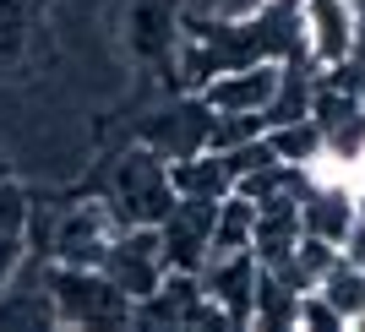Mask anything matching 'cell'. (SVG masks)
I'll list each match as a JSON object with an SVG mask.
<instances>
[{"mask_svg": "<svg viewBox=\"0 0 365 332\" xmlns=\"http://www.w3.org/2000/svg\"><path fill=\"white\" fill-rule=\"evenodd\" d=\"M44 284H49V300H55V316H61L66 327L137 321V300H131L125 289H115V278H109L104 267H66V261H55Z\"/></svg>", "mask_w": 365, "mask_h": 332, "instance_id": "1", "label": "cell"}, {"mask_svg": "<svg viewBox=\"0 0 365 332\" xmlns=\"http://www.w3.org/2000/svg\"><path fill=\"white\" fill-rule=\"evenodd\" d=\"M115 202L131 224H164L180 202V191L169 180V158H158L148 142L137 152H125L120 169H115Z\"/></svg>", "mask_w": 365, "mask_h": 332, "instance_id": "2", "label": "cell"}, {"mask_svg": "<svg viewBox=\"0 0 365 332\" xmlns=\"http://www.w3.org/2000/svg\"><path fill=\"white\" fill-rule=\"evenodd\" d=\"M125 218L120 202H76L71 212L61 218V229H55V261H66V267H104L109 245L125 234Z\"/></svg>", "mask_w": 365, "mask_h": 332, "instance_id": "3", "label": "cell"}, {"mask_svg": "<svg viewBox=\"0 0 365 332\" xmlns=\"http://www.w3.org/2000/svg\"><path fill=\"white\" fill-rule=\"evenodd\" d=\"M300 44L327 71L360 55V6L354 0H300Z\"/></svg>", "mask_w": 365, "mask_h": 332, "instance_id": "4", "label": "cell"}, {"mask_svg": "<svg viewBox=\"0 0 365 332\" xmlns=\"http://www.w3.org/2000/svg\"><path fill=\"white\" fill-rule=\"evenodd\" d=\"M278 82H284V61H251V66L218 71L202 88V98L213 104V115H267Z\"/></svg>", "mask_w": 365, "mask_h": 332, "instance_id": "5", "label": "cell"}, {"mask_svg": "<svg viewBox=\"0 0 365 332\" xmlns=\"http://www.w3.org/2000/svg\"><path fill=\"white\" fill-rule=\"evenodd\" d=\"M213 125H218L213 104L197 93V98H185V104L164 109V115H153L148 131H142V142H148L158 158H191V152L213 147Z\"/></svg>", "mask_w": 365, "mask_h": 332, "instance_id": "6", "label": "cell"}, {"mask_svg": "<svg viewBox=\"0 0 365 332\" xmlns=\"http://www.w3.org/2000/svg\"><path fill=\"white\" fill-rule=\"evenodd\" d=\"M213 224H218V202H197V197H180L175 212L164 224V256L169 267H185V272H202L207 267V251H213Z\"/></svg>", "mask_w": 365, "mask_h": 332, "instance_id": "7", "label": "cell"}, {"mask_svg": "<svg viewBox=\"0 0 365 332\" xmlns=\"http://www.w3.org/2000/svg\"><path fill=\"white\" fill-rule=\"evenodd\" d=\"M257 251H240V256H213L202 267V289L213 294L218 305L229 311L235 327H251V300H257Z\"/></svg>", "mask_w": 365, "mask_h": 332, "instance_id": "8", "label": "cell"}, {"mask_svg": "<svg viewBox=\"0 0 365 332\" xmlns=\"http://www.w3.org/2000/svg\"><path fill=\"white\" fill-rule=\"evenodd\" d=\"M169 180L180 197H197V202H224L235 197V169L218 147H202L191 158H169Z\"/></svg>", "mask_w": 365, "mask_h": 332, "instance_id": "9", "label": "cell"}, {"mask_svg": "<svg viewBox=\"0 0 365 332\" xmlns=\"http://www.w3.org/2000/svg\"><path fill=\"white\" fill-rule=\"evenodd\" d=\"M257 202L251 197H224L218 202V224H213V251H207V261L213 256H240V251H251L257 245Z\"/></svg>", "mask_w": 365, "mask_h": 332, "instance_id": "10", "label": "cell"}, {"mask_svg": "<svg viewBox=\"0 0 365 332\" xmlns=\"http://www.w3.org/2000/svg\"><path fill=\"white\" fill-rule=\"evenodd\" d=\"M267 142L278 147V158L284 164H311L322 147H327V131H322L317 115H305V120H289V125H267Z\"/></svg>", "mask_w": 365, "mask_h": 332, "instance_id": "11", "label": "cell"}, {"mask_svg": "<svg viewBox=\"0 0 365 332\" xmlns=\"http://www.w3.org/2000/svg\"><path fill=\"white\" fill-rule=\"evenodd\" d=\"M317 289H322V294H327V300L338 305V311H344V321H354V316L365 311V267H354L349 256L338 261V267L327 272V278H322Z\"/></svg>", "mask_w": 365, "mask_h": 332, "instance_id": "12", "label": "cell"}, {"mask_svg": "<svg viewBox=\"0 0 365 332\" xmlns=\"http://www.w3.org/2000/svg\"><path fill=\"white\" fill-rule=\"evenodd\" d=\"M169 44H180V28H175L169 6H164V0L137 6V49H142V55H164Z\"/></svg>", "mask_w": 365, "mask_h": 332, "instance_id": "13", "label": "cell"}, {"mask_svg": "<svg viewBox=\"0 0 365 332\" xmlns=\"http://www.w3.org/2000/svg\"><path fill=\"white\" fill-rule=\"evenodd\" d=\"M294 327H311V332H344L349 321H344V311H338L322 289H305L300 294V316H294Z\"/></svg>", "mask_w": 365, "mask_h": 332, "instance_id": "14", "label": "cell"}, {"mask_svg": "<svg viewBox=\"0 0 365 332\" xmlns=\"http://www.w3.org/2000/svg\"><path fill=\"white\" fill-rule=\"evenodd\" d=\"M28 224H33V202H28V191L6 175V180H0V234H28Z\"/></svg>", "mask_w": 365, "mask_h": 332, "instance_id": "15", "label": "cell"}, {"mask_svg": "<svg viewBox=\"0 0 365 332\" xmlns=\"http://www.w3.org/2000/svg\"><path fill=\"white\" fill-rule=\"evenodd\" d=\"M257 136H267V120H262V115H218L213 147L229 152V147H240V142H257Z\"/></svg>", "mask_w": 365, "mask_h": 332, "instance_id": "16", "label": "cell"}, {"mask_svg": "<svg viewBox=\"0 0 365 332\" xmlns=\"http://www.w3.org/2000/svg\"><path fill=\"white\" fill-rule=\"evenodd\" d=\"M22 28H28V6L22 0H0V55L22 49Z\"/></svg>", "mask_w": 365, "mask_h": 332, "instance_id": "17", "label": "cell"}, {"mask_svg": "<svg viewBox=\"0 0 365 332\" xmlns=\"http://www.w3.org/2000/svg\"><path fill=\"white\" fill-rule=\"evenodd\" d=\"M22 256H28V234H0V294L16 284Z\"/></svg>", "mask_w": 365, "mask_h": 332, "instance_id": "18", "label": "cell"}, {"mask_svg": "<svg viewBox=\"0 0 365 332\" xmlns=\"http://www.w3.org/2000/svg\"><path fill=\"white\" fill-rule=\"evenodd\" d=\"M262 11H300V0H257Z\"/></svg>", "mask_w": 365, "mask_h": 332, "instance_id": "19", "label": "cell"}, {"mask_svg": "<svg viewBox=\"0 0 365 332\" xmlns=\"http://www.w3.org/2000/svg\"><path fill=\"white\" fill-rule=\"evenodd\" d=\"M354 202H360V218H365V180H354Z\"/></svg>", "mask_w": 365, "mask_h": 332, "instance_id": "20", "label": "cell"}, {"mask_svg": "<svg viewBox=\"0 0 365 332\" xmlns=\"http://www.w3.org/2000/svg\"><path fill=\"white\" fill-rule=\"evenodd\" d=\"M349 327H354V332H365V311H360V316H354V321H349Z\"/></svg>", "mask_w": 365, "mask_h": 332, "instance_id": "21", "label": "cell"}, {"mask_svg": "<svg viewBox=\"0 0 365 332\" xmlns=\"http://www.w3.org/2000/svg\"><path fill=\"white\" fill-rule=\"evenodd\" d=\"M6 175H11V169H6V158H0V180H6Z\"/></svg>", "mask_w": 365, "mask_h": 332, "instance_id": "22", "label": "cell"}, {"mask_svg": "<svg viewBox=\"0 0 365 332\" xmlns=\"http://www.w3.org/2000/svg\"><path fill=\"white\" fill-rule=\"evenodd\" d=\"M360 104H365V82H360Z\"/></svg>", "mask_w": 365, "mask_h": 332, "instance_id": "23", "label": "cell"}]
</instances>
